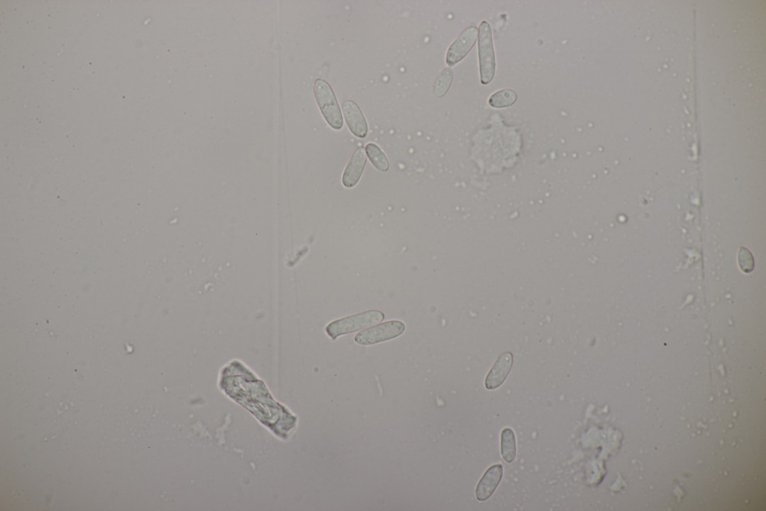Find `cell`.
<instances>
[{"mask_svg":"<svg viewBox=\"0 0 766 511\" xmlns=\"http://www.w3.org/2000/svg\"><path fill=\"white\" fill-rule=\"evenodd\" d=\"M478 57L480 65L481 82L487 85L496 75V55L489 23L483 21L478 28Z\"/></svg>","mask_w":766,"mask_h":511,"instance_id":"6da1fadb","label":"cell"},{"mask_svg":"<svg viewBox=\"0 0 766 511\" xmlns=\"http://www.w3.org/2000/svg\"><path fill=\"white\" fill-rule=\"evenodd\" d=\"M313 92L327 123L335 130H340L343 128V116H342L335 94L330 84L323 79H317L313 84Z\"/></svg>","mask_w":766,"mask_h":511,"instance_id":"7a4b0ae2","label":"cell"},{"mask_svg":"<svg viewBox=\"0 0 766 511\" xmlns=\"http://www.w3.org/2000/svg\"><path fill=\"white\" fill-rule=\"evenodd\" d=\"M384 314L378 311L367 312L333 322L326 328L328 335L333 340L339 336L350 334L378 324Z\"/></svg>","mask_w":766,"mask_h":511,"instance_id":"3957f363","label":"cell"},{"mask_svg":"<svg viewBox=\"0 0 766 511\" xmlns=\"http://www.w3.org/2000/svg\"><path fill=\"white\" fill-rule=\"evenodd\" d=\"M404 331L402 322L392 320L360 332L355 341L361 345H372L398 338Z\"/></svg>","mask_w":766,"mask_h":511,"instance_id":"277c9868","label":"cell"},{"mask_svg":"<svg viewBox=\"0 0 766 511\" xmlns=\"http://www.w3.org/2000/svg\"><path fill=\"white\" fill-rule=\"evenodd\" d=\"M477 34L475 26H471L450 45L446 55V63L449 67H454L469 55L476 43Z\"/></svg>","mask_w":766,"mask_h":511,"instance_id":"5b68a950","label":"cell"},{"mask_svg":"<svg viewBox=\"0 0 766 511\" xmlns=\"http://www.w3.org/2000/svg\"><path fill=\"white\" fill-rule=\"evenodd\" d=\"M342 111L353 136L362 139L365 138L368 132L367 123L358 104L350 100L345 101L342 104Z\"/></svg>","mask_w":766,"mask_h":511,"instance_id":"8992f818","label":"cell"},{"mask_svg":"<svg viewBox=\"0 0 766 511\" xmlns=\"http://www.w3.org/2000/svg\"><path fill=\"white\" fill-rule=\"evenodd\" d=\"M502 476L503 467L501 464L492 466L487 470L476 488L475 494L478 501H486L494 493Z\"/></svg>","mask_w":766,"mask_h":511,"instance_id":"52a82bcc","label":"cell"},{"mask_svg":"<svg viewBox=\"0 0 766 511\" xmlns=\"http://www.w3.org/2000/svg\"><path fill=\"white\" fill-rule=\"evenodd\" d=\"M365 153V148L361 146L352 155L342 177L345 187L351 188L360 182L367 163Z\"/></svg>","mask_w":766,"mask_h":511,"instance_id":"ba28073f","label":"cell"},{"mask_svg":"<svg viewBox=\"0 0 766 511\" xmlns=\"http://www.w3.org/2000/svg\"><path fill=\"white\" fill-rule=\"evenodd\" d=\"M513 366V355L506 353L501 355L496 361L487 375L485 386L488 390H494L499 388L507 379Z\"/></svg>","mask_w":766,"mask_h":511,"instance_id":"9c48e42d","label":"cell"},{"mask_svg":"<svg viewBox=\"0 0 766 511\" xmlns=\"http://www.w3.org/2000/svg\"><path fill=\"white\" fill-rule=\"evenodd\" d=\"M501 451L503 459L509 463H512L516 454V444L515 434L511 428L503 429L501 437Z\"/></svg>","mask_w":766,"mask_h":511,"instance_id":"30bf717a","label":"cell"},{"mask_svg":"<svg viewBox=\"0 0 766 511\" xmlns=\"http://www.w3.org/2000/svg\"><path fill=\"white\" fill-rule=\"evenodd\" d=\"M365 153L372 164L376 169L382 172H387L389 169V161L384 153L375 143H368L365 147Z\"/></svg>","mask_w":766,"mask_h":511,"instance_id":"8fae6325","label":"cell"},{"mask_svg":"<svg viewBox=\"0 0 766 511\" xmlns=\"http://www.w3.org/2000/svg\"><path fill=\"white\" fill-rule=\"evenodd\" d=\"M453 79L454 72L453 70L450 69L449 67L443 69L435 80L433 87L434 96L440 99L445 97L451 84H453Z\"/></svg>","mask_w":766,"mask_h":511,"instance_id":"7c38bea8","label":"cell"},{"mask_svg":"<svg viewBox=\"0 0 766 511\" xmlns=\"http://www.w3.org/2000/svg\"><path fill=\"white\" fill-rule=\"evenodd\" d=\"M517 99L516 93L512 89H502L492 95L489 100V104L496 109H503L512 106Z\"/></svg>","mask_w":766,"mask_h":511,"instance_id":"4fadbf2b","label":"cell"},{"mask_svg":"<svg viewBox=\"0 0 766 511\" xmlns=\"http://www.w3.org/2000/svg\"><path fill=\"white\" fill-rule=\"evenodd\" d=\"M738 262L740 270L743 273H750L753 271L755 268L754 258L747 248H740V251H738Z\"/></svg>","mask_w":766,"mask_h":511,"instance_id":"5bb4252c","label":"cell"}]
</instances>
